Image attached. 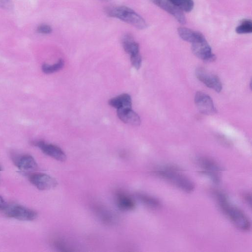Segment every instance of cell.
<instances>
[{
	"instance_id": "6da1fadb",
	"label": "cell",
	"mask_w": 252,
	"mask_h": 252,
	"mask_svg": "<svg viewBox=\"0 0 252 252\" xmlns=\"http://www.w3.org/2000/svg\"><path fill=\"white\" fill-rule=\"evenodd\" d=\"M214 195L220 209L232 223L241 230L249 231L251 225L245 214L240 209L231 205L223 193L215 191Z\"/></svg>"
},
{
	"instance_id": "7a4b0ae2",
	"label": "cell",
	"mask_w": 252,
	"mask_h": 252,
	"mask_svg": "<svg viewBox=\"0 0 252 252\" xmlns=\"http://www.w3.org/2000/svg\"><path fill=\"white\" fill-rule=\"evenodd\" d=\"M156 174L181 190L189 193L195 188L193 182L175 167L164 166L156 170Z\"/></svg>"
},
{
	"instance_id": "3957f363",
	"label": "cell",
	"mask_w": 252,
	"mask_h": 252,
	"mask_svg": "<svg viewBox=\"0 0 252 252\" xmlns=\"http://www.w3.org/2000/svg\"><path fill=\"white\" fill-rule=\"evenodd\" d=\"M105 12L110 17L118 18L139 29L147 27L145 20L133 9L125 6L108 7Z\"/></svg>"
},
{
	"instance_id": "277c9868",
	"label": "cell",
	"mask_w": 252,
	"mask_h": 252,
	"mask_svg": "<svg viewBox=\"0 0 252 252\" xmlns=\"http://www.w3.org/2000/svg\"><path fill=\"white\" fill-rule=\"evenodd\" d=\"M197 162L202 169L203 174L215 183L220 182V173L222 168L217 161L208 157H201L197 159Z\"/></svg>"
},
{
	"instance_id": "5b68a950",
	"label": "cell",
	"mask_w": 252,
	"mask_h": 252,
	"mask_svg": "<svg viewBox=\"0 0 252 252\" xmlns=\"http://www.w3.org/2000/svg\"><path fill=\"white\" fill-rule=\"evenodd\" d=\"M2 211L8 217L20 220H32L37 216L34 210L15 204H7Z\"/></svg>"
},
{
	"instance_id": "8992f818",
	"label": "cell",
	"mask_w": 252,
	"mask_h": 252,
	"mask_svg": "<svg viewBox=\"0 0 252 252\" xmlns=\"http://www.w3.org/2000/svg\"><path fill=\"white\" fill-rule=\"evenodd\" d=\"M191 50L194 55L205 62H212L216 57L212 53L211 48L203 35L191 43Z\"/></svg>"
},
{
	"instance_id": "52a82bcc",
	"label": "cell",
	"mask_w": 252,
	"mask_h": 252,
	"mask_svg": "<svg viewBox=\"0 0 252 252\" xmlns=\"http://www.w3.org/2000/svg\"><path fill=\"white\" fill-rule=\"evenodd\" d=\"M29 179L32 185L38 189L42 190L53 189L58 184L54 178L44 173H36L31 174Z\"/></svg>"
},
{
	"instance_id": "ba28073f",
	"label": "cell",
	"mask_w": 252,
	"mask_h": 252,
	"mask_svg": "<svg viewBox=\"0 0 252 252\" xmlns=\"http://www.w3.org/2000/svg\"><path fill=\"white\" fill-rule=\"evenodd\" d=\"M196 77L207 87L213 89L217 92H220L222 89V84L219 77L202 68L196 70Z\"/></svg>"
},
{
	"instance_id": "9c48e42d",
	"label": "cell",
	"mask_w": 252,
	"mask_h": 252,
	"mask_svg": "<svg viewBox=\"0 0 252 252\" xmlns=\"http://www.w3.org/2000/svg\"><path fill=\"white\" fill-rule=\"evenodd\" d=\"M32 144L38 147L45 155L60 161H64L66 156L58 146L48 144L42 140L33 141Z\"/></svg>"
},
{
	"instance_id": "30bf717a",
	"label": "cell",
	"mask_w": 252,
	"mask_h": 252,
	"mask_svg": "<svg viewBox=\"0 0 252 252\" xmlns=\"http://www.w3.org/2000/svg\"><path fill=\"white\" fill-rule=\"evenodd\" d=\"M195 104L202 114L213 115L216 112L213 101L209 95L202 92H197L194 97Z\"/></svg>"
},
{
	"instance_id": "8fae6325",
	"label": "cell",
	"mask_w": 252,
	"mask_h": 252,
	"mask_svg": "<svg viewBox=\"0 0 252 252\" xmlns=\"http://www.w3.org/2000/svg\"><path fill=\"white\" fill-rule=\"evenodd\" d=\"M156 5L172 15L180 23L184 24L186 18L182 11L176 7L168 0H152Z\"/></svg>"
},
{
	"instance_id": "7c38bea8",
	"label": "cell",
	"mask_w": 252,
	"mask_h": 252,
	"mask_svg": "<svg viewBox=\"0 0 252 252\" xmlns=\"http://www.w3.org/2000/svg\"><path fill=\"white\" fill-rule=\"evenodd\" d=\"M12 158L15 166L21 170L32 171L37 168L35 160L30 155H14Z\"/></svg>"
},
{
	"instance_id": "4fadbf2b",
	"label": "cell",
	"mask_w": 252,
	"mask_h": 252,
	"mask_svg": "<svg viewBox=\"0 0 252 252\" xmlns=\"http://www.w3.org/2000/svg\"><path fill=\"white\" fill-rule=\"evenodd\" d=\"M115 198L117 205L122 211H131L135 207V202L134 199L123 191H117L116 193Z\"/></svg>"
},
{
	"instance_id": "5bb4252c",
	"label": "cell",
	"mask_w": 252,
	"mask_h": 252,
	"mask_svg": "<svg viewBox=\"0 0 252 252\" xmlns=\"http://www.w3.org/2000/svg\"><path fill=\"white\" fill-rule=\"evenodd\" d=\"M117 115L120 120L126 124L137 126L141 123L139 115L131 108L118 109Z\"/></svg>"
},
{
	"instance_id": "9a60e30c",
	"label": "cell",
	"mask_w": 252,
	"mask_h": 252,
	"mask_svg": "<svg viewBox=\"0 0 252 252\" xmlns=\"http://www.w3.org/2000/svg\"><path fill=\"white\" fill-rule=\"evenodd\" d=\"M109 104L118 109L131 108L132 102L130 96L126 94H122L118 96L110 99Z\"/></svg>"
},
{
	"instance_id": "2e32d148",
	"label": "cell",
	"mask_w": 252,
	"mask_h": 252,
	"mask_svg": "<svg viewBox=\"0 0 252 252\" xmlns=\"http://www.w3.org/2000/svg\"><path fill=\"white\" fill-rule=\"evenodd\" d=\"M178 33L180 37L184 40L192 43L203 34L196 31H194L185 27H180L178 29Z\"/></svg>"
},
{
	"instance_id": "e0dca14e",
	"label": "cell",
	"mask_w": 252,
	"mask_h": 252,
	"mask_svg": "<svg viewBox=\"0 0 252 252\" xmlns=\"http://www.w3.org/2000/svg\"><path fill=\"white\" fill-rule=\"evenodd\" d=\"M122 44L125 51L130 55L139 52L138 44L135 42L132 36L128 34L124 36Z\"/></svg>"
},
{
	"instance_id": "ac0fdd59",
	"label": "cell",
	"mask_w": 252,
	"mask_h": 252,
	"mask_svg": "<svg viewBox=\"0 0 252 252\" xmlns=\"http://www.w3.org/2000/svg\"><path fill=\"white\" fill-rule=\"evenodd\" d=\"M137 196L142 203L150 208L158 209L161 206L160 201L153 196L143 193H139Z\"/></svg>"
},
{
	"instance_id": "d6986e66",
	"label": "cell",
	"mask_w": 252,
	"mask_h": 252,
	"mask_svg": "<svg viewBox=\"0 0 252 252\" xmlns=\"http://www.w3.org/2000/svg\"><path fill=\"white\" fill-rule=\"evenodd\" d=\"M178 8L185 12H190L194 6L193 0H168Z\"/></svg>"
},
{
	"instance_id": "ffe728a7",
	"label": "cell",
	"mask_w": 252,
	"mask_h": 252,
	"mask_svg": "<svg viewBox=\"0 0 252 252\" xmlns=\"http://www.w3.org/2000/svg\"><path fill=\"white\" fill-rule=\"evenodd\" d=\"M64 65L63 61L60 59L57 63L49 65L44 63L42 66V71L46 74H51L61 69Z\"/></svg>"
},
{
	"instance_id": "44dd1931",
	"label": "cell",
	"mask_w": 252,
	"mask_h": 252,
	"mask_svg": "<svg viewBox=\"0 0 252 252\" xmlns=\"http://www.w3.org/2000/svg\"><path fill=\"white\" fill-rule=\"evenodd\" d=\"M252 32V23L250 20H244L236 28V32L239 34L251 33Z\"/></svg>"
},
{
	"instance_id": "7402d4cb",
	"label": "cell",
	"mask_w": 252,
	"mask_h": 252,
	"mask_svg": "<svg viewBox=\"0 0 252 252\" xmlns=\"http://www.w3.org/2000/svg\"><path fill=\"white\" fill-rule=\"evenodd\" d=\"M130 61L132 66L138 69L140 67L142 63V58L139 52L130 55Z\"/></svg>"
},
{
	"instance_id": "603a6c76",
	"label": "cell",
	"mask_w": 252,
	"mask_h": 252,
	"mask_svg": "<svg viewBox=\"0 0 252 252\" xmlns=\"http://www.w3.org/2000/svg\"><path fill=\"white\" fill-rule=\"evenodd\" d=\"M36 31L40 33L49 34L52 32V29L48 25L41 24L37 27Z\"/></svg>"
},
{
	"instance_id": "cb8c5ba5",
	"label": "cell",
	"mask_w": 252,
	"mask_h": 252,
	"mask_svg": "<svg viewBox=\"0 0 252 252\" xmlns=\"http://www.w3.org/2000/svg\"><path fill=\"white\" fill-rule=\"evenodd\" d=\"M0 7L6 10H11L13 4L11 0H0Z\"/></svg>"
},
{
	"instance_id": "d4e9b609",
	"label": "cell",
	"mask_w": 252,
	"mask_h": 252,
	"mask_svg": "<svg viewBox=\"0 0 252 252\" xmlns=\"http://www.w3.org/2000/svg\"><path fill=\"white\" fill-rule=\"evenodd\" d=\"M245 202L250 207L251 206V195L249 193H246L244 196Z\"/></svg>"
},
{
	"instance_id": "484cf974",
	"label": "cell",
	"mask_w": 252,
	"mask_h": 252,
	"mask_svg": "<svg viewBox=\"0 0 252 252\" xmlns=\"http://www.w3.org/2000/svg\"><path fill=\"white\" fill-rule=\"evenodd\" d=\"M6 205L7 204L4 200L0 196V210H3Z\"/></svg>"
},
{
	"instance_id": "4316f807",
	"label": "cell",
	"mask_w": 252,
	"mask_h": 252,
	"mask_svg": "<svg viewBox=\"0 0 252 252\" xmlns=\"http://www.w3.org/2000/svg\"><path fill=\"white\" fill-rule=\"evenodd\" d=\"M104 0V1H109L110 0Z\"/></svg>"
},
{
	"instance_id": "83f0119b",
	"label": "cell",
	"mask_w": 252,
	"mask_h": 252,
	"mask_svg": "<svg viewBox=\"0 0 252 252\" xmlns=\"http://www.w3.org/2000/svg\"><path fill=\"white\" fill-rule=\"evenodd\" d=\"M1 167L0 166V171H1Z\"/></svg>"
}]
</instances>
